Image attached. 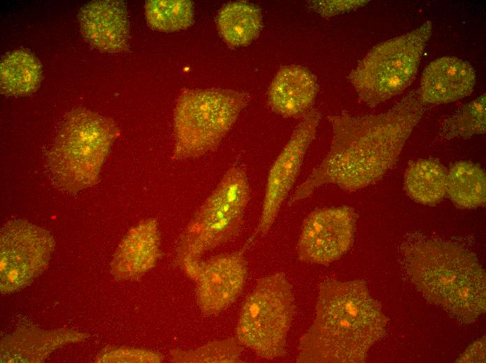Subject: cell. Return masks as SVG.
I'll use <instances>...</instances> for the list:
<instances>
[{
	"instance_id": "cell-15",
	"label": "cell",
	"mask_w": 486,
	"mask_h": 363,
	"mask_svg": "<svg viewBox=\"0 0 486 363\" xmlns=\"http://www.w3.org/2000/svg\"><path fill=\"white\" fill-rule=\"evenodd\" d=\"M476 81L475 71L469 62L443 57L425 68L418 94L424 105L448 103L469 96Z\"/></svg>"
},
{
	"instance_id": "cell-2",
	"label": "cell",
	"mask_w": 486,
	"mask_h": 363,
	"mask_svg": "<svg viewBox=\"0 0 486 363\" xmlns=\"http://www.w3.org/2000/svg\"><path fill=\"white\" fill-rule=\"evenodd\" d=\"M388 324L364 281L326 279L319 285L315 318L300 339L296 362H365Z\"/></svg>"
},
{
	"instance_id": "cell-19",
	"label": "cell",
	"mask_w": 486,
	"mask_h": 363,
	"mask_svg": "<svg viewBox=\"0 0 486 363\" xmlns=\"http://www.w3.org/2000/svg\"><path fill=\"white\" fill-rule=\"evenodd\" d=\"M42 67L30 52L17 50L6 54L0 64L1 93L8 96L32 94L39 87Z\"/></svg>"
},
{
	"instance_id": "cell-16",
	"label": "cell",
	"mask_w": 486,
	"mask_h": 363,
	"mask_svg": "<svg viewBox=\"0 0 486 363\" xmlns=\"http://www.w3.org/2000/svg\"><path fill=\"white\" fill-rule=\"evenodd\" d=\"M318 91L316 75L299 65L286 66L277 72L268 89L271 108L284 117L304 116L313 105Z\"/></svg>"
},
{
	"instance_id": "cell-23",
	"label": "cell",
	"mask_w": 486,
	"mask_h": 363,
	"mask_svg": "<svg viewBox=\"0 0 486 363\" xmlns=\"http://www.w3.org/2000/svg\"><path fill=\"white\" fill-rule=\"evenodd\" d=\"M485 94H483L459 108L452 117L445 119L441 128L446 139L468 138L485 133Z\"/></svg>"
},
{
	"instance_id": "cell-25",
	"label": "cell",
	"mask_w": 486,
	"mask_h": 363,
	"mask_svg": "<svg viewBox=\"0 0 486 363\" xmlns=\"http://www.w3.org/2000/svg\"><path fill=\"white\" fill-rule=\"evenodd\" d=\"M369 1L364 0H317L309 2V6L314 12L322 17H329L365 6Z\"/></svg>"
},
{
	"instance_id": "cell-8",
	"label": "cell",
	"mask_w": 486,
	"mask_h": 363,
	"mask_svg": "<svg viewBox=\"0 0 486 363\" xmlns=\"http://www.w3.org/2000/svg\"><path fill=\"white\" fill-rule=\"evenodd\" d=\"M295 310L293 287L280 272L257 281L240 308L236 339L265 360L286 354V339Z\"/></svg>"
},
{
	"instance_id": "cell-14",
	"label": "cell",
	"mask_w": 486,
	"mask_h": 363,
	"mask_svg": "<svg viewBox=\"0 0 486 363\" xmlns=\"http://www.w3.org/2000/svg\"><path fill=\"white\" fill-rule=\"evenodd\" d=\"M161 232L155 218L145 219L131 228L120 242L111 262V273L119 280H138L161 258Z\"/></svg>"
},
{
	"instance_id": "cell-18",
	"label": "cell",
	"mask_w": 486,
	"mask_h": 363,
	"mask_svg": "<svg viewBox=\"0 0 486 363\" xmlns=\"http://www.w3.org/2000/svg\"><path fill=\"white\" fill-rule=\"evenodd\" d=\"M219 32L231 47L246 46L258 38L263 27L260 9L256 5L235 1L225 5L216 17Z\"/></svg>"
},
{
	"instance_id": "cell-9",
	"label": "cell",
	"mask_w": 486,
	"mask_h": 363,
	"mask_svg": "<svg viewBox=\"0 0 486 363\" xmlns=\"http://www.w3.org/2000/svg\"><path fill=\"white\" fill-rule=\"evenodd\" d=\"M48 231L24 220H12L1 231V291L23 288L47 267L54 249Z\"/></svg>"
},
{
	"instance_id": "cell-11",
	"label": "cell",
	"mask_w": 486,
	"mask_h": 363,
	"mask_svg": "<svg viewBox=\"0 0 486 363\" xmlns=\"http://www.w3.org/2000/svg\"><path fill=\"white\" fill-rule=\"evenodd\" d=\"M321 119L319 111L307 112L271 166L266 182L257 232L265 235L272 228L281 207L300 174L309 145Z\"/></svg>"
},
{
	"instance_id": "cell-6",
	"label": "cell",
	"mask_w": 486,
	"mask_h": 363,
	"mask_svg": "<svg viewBox=\"0 0 486 363\" xmlns=\"http://www.w3.org/2000/svg\"><path fill=\"white\" fill-rule=\"evenodd\" d=\"M246 104L245 94L233 90L184 91L174 110L172 158H196L215 149Z\"/></svg>"
},
{
	"instance_id": "cell-1",
	"label": "cell",
	"mask_w": 486,
	"mask_h": 363,
	"mask_svg": "<svg viewBox=\"0 0 486 363\" xmlns=\"http://www.w3.org/2000/svg\"><path fill=\"white\" fill-rule=\"evenodd\" d=\"M425 112L418 91H412L383 113L330 116L332 126L330 151L295 190L289 203L308 197L324 184L354 191L380 180L398 161Z\"/></svg>"
},
{
	"instance_id": "cell-26",
	"label": "cell",
	"mask_w": 486,
	"mask_h": 363,
	"mask_svg": "<svg viewBox=\"0 0 486 363\" xmlns=\"http://www.w3.org/2000/svg\"><path fill=\"white\" fill-rule=\"evenodd\" d=\"M485 337L483 336L471 343L459 356L457 362H485Z\"/></svg>"
},
{
	"instance_id": "cell-13",
	"label": "cell",
	"mask_w": 486,
	"mask_h": 363,
	"mask_svg": "<svg viewBox=\"0 0 486 363\" xmlns=\"http://www.w3.org/2000/svg\"><path fill=\"white\" fill-rule=\"evenodd\" d=\"M84 39L101 51L115 53L128 47L129 22L126 5L121 1H94L78 15Z\"/></svg>"
},
{
	"instance_id": "cell-10",
	"label": "cell",
	"mask_w": 486,
	"mask_h": 363,
	"mask_svg": "<svg viewBox=\"0 0 486 363\" xmlns=\"http://www.w3.org/2000/svg\"><path fill=\"white\" fill-rule=\"evenodd\" d=\"M357 214L348 206L316 209L304 219L297 244L298 259L327 265L341 258L353 244Z\"/></svg>"
},
{
	"instance_id": "cell-3",
	"label": "cell",
	"mask_w": 486,
	"mask_h": 363,
	"mask_svg": "<svg viewBox=\"0 0 486 363\" xmlns=\"http://www.w3.org/2000/svg\"><path fill=\"white\" fill-rule=\"evenodd\" d=\"M406 272L429 302L462 324L485 311V272L476 255L455 242L422 238L402 250Z\"/></svg>"
},
{
	"instance_id": "cell-7",
	"label": "cell",
	"mask_w": 486,
	"mask_h": 363,
	"mask_svg": "<svg viewBox=\"0 0 486 363\" xmlns=\"http://www.w3.org/2000/svg\"><path fill=\"white\" fill-rule=\"evenodd\" d=\"M432 33V23L427 21L374 46L348 76L360 101L374 108L408 88Z\"/></svg>"
},
{
	"instance_id": "cell-17",
	"label": "cell",
	"mask_w": 486,
	"mask_h": 363,
	"mask_svg": "<svg viewBox=\"0 0 486 363\" xmlns=\"http://www.w3.org/2000/svg\"><path fill=\"white\" fill-rule=\"evenodd\" d=\"M447 173L446 168L437 159L411 161L404 175V191L418 203L436 205L446 195Z\"/></svg>"
},
{
	"instance_id": "cell-12",
	"label": "cell",
	"mask_w": 486,
	"mask_h": 363,
	"mask_svg": "<svg viewBox=\"0 0 486 363\" xmlns=\"http://www.w3.org/2000/svg\"><path fill=\"white\" fill-rule=\"evenodd\" d=\"M230 253L218 254L200 262L195 279V297L206 316H218L241 295L248 276L244 252L251 242Z\"/></svg>"
},
{
	"instance_id": "cell-21",
	"label": "cell",
	"mask_w": 486,
	"mask_h": 363,
	"mask_svg": "<svg viewBox=\"0 0 486 363\" xmlns=\"http://www.w3.org/2000/svg\"><path fill=\"white\" fill-rule=\"evenodd\" d=\"M145 8L149 25L157 31H179L193 22V4L190 1L150 0Z\"/></svg>"
},
{
	"instance_id": "cell-5",
	"label": "cell",
	"mask_w": 486,
	"mask_h": 363,
	"mask_svg": "<svg viewBox=\"0 0 486 363\" xmlns=\"http://www.w3.org/2000/svg\"><path fill=\"white\" fill-rule=\"evenodd\" d=\"M250 194L245 172L232 167L196 212L176 249L177 263L189 278L194 279L205 253L240 234Z\"/></svg>"
},
{
	"instance_id": "cell-4",
	"label": "cell",
	"mask_w": 486,
	"mask_h": 363,
	"mask_svg": "<svg viewBox=\"0 0 486 363\" xmlns=\"http://www.w3.org/2000/svg\"><path fill=\"white\" fill-rule=\"evenodd\" d=\"M118 135L115 123L96 112L68 113L47 156L54 183L70 193L94 185Z\"/></svg>"
},
{
	"instance_id": "cell-22",
	"label": "cell",
	"mask_w": 486,
	"mask_h": 363,
	"mask_svg": "<svg viewBox=\"0 0 486 363\" xmlns=\"http://www.w3.org/2000/svg\"><path fill=\"white\" fill-rule=\"evenodd\" d=\"M243 346L235 338L212 341L195 348L170 350V362L175 363L242 362Z\"/></svg>"
},
{
	"instance_id": "cell-20",
	"label": "cell",
	"mask_w": 486,
	"mask_h": 363,
	"mask_svg": "<svg viewBox=\"0 0 486 363\" xmlns=\"http://www.w3.org/2000/svg\"><path fill=\"white\" fill-rule=\"evenodd\" d=\"M446 195L462 209L484 206L486 200V178L484 170L471 161L452 164L447 173Z\"/></svg>"
},
{
	"instance_id": "cell-24",
	"label": "cell",
	"mask_w": 486,
	"mask_h": 363,
	"mask_svg": "<svg viewBox=\"0 0 486 363\" xmlns=\"http://www.w3.org/2000/svg\"><path fill=\"white\" fill-rule=\"evenodd\" d=\"M163 355L158 352L128 347H108L101 354L104 362H161Z\"/></svg>"
}]
</instances>
